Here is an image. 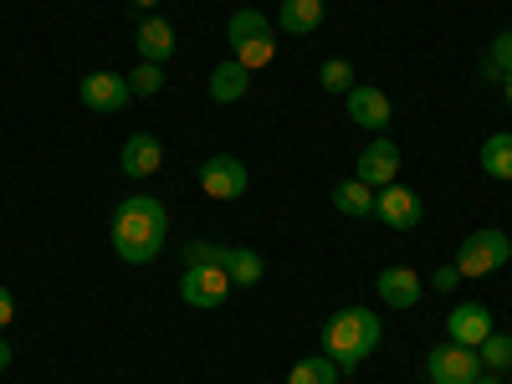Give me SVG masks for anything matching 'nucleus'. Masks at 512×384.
Returning a JSON list of instances; mask_svg holds the SVG:
<instances>
[{
	"instance_id": "1",
	"label": "nucleus",
	"mask_w": 512,
	"mask_h": 384,
	"mask_svg": "<svg viewBox=\"0 0 512 384\" xmlns=\"http://www.w3.org/2000/svg\"><path fill=\"white\" fill-rule=\"evenodd\" d=\"M113 251L123 256L128 267H144L164 251L169 241V210L154 200V195H128L118 210H113Z\"/></svg>"
},
{
	"instance_id": "2",
	"label": "nucleus",
	"mask_w": 512,
	"mask_h": 384,
	"mask_svg": "<svg viewBox=\"0 0 512 384\" xmlns=\"http://www.w3.org/2000/svg\"><path fill=\"white\" fill-rule=\"evenodd\" d=\"M379 313L369 308H338L328 323H323V354L338 364V369H359L374 349H379Z\"/></svg>"
},
{
	"instance_id": "3",
	"label": "nucleus",
	"mask_w": 512,
	"mask_h": 384,
	"mask_svg": "<svg viewBox=\"0 0 512 384\" xmlns=\"http://www.w3.org/2000/svg\"><path fill=\"white\" fill-rule=\"evenodd\" d=\"M226 41H231V57L246 72H262L277 57V31H272V21L262 11H236L226 21Z\"/></svg>"
},
{
	"instance_id": "4",
	"label": "nucleus",
	"mask_w": 512,
	"mask_h": 384,
	"mask_svg": "<svg viewBox=\"0 0 512 384\" xmlns=\"http://www.w3.org/2000/svg\"><path fill=\"white\" fill-rule=\"evenodd\" d=\"M512 262V236L487 226V231H472L461 241V256H456V272L461 277H487V272H502Z\"/></svg>"
},
{
	"instance_id": "5",
	"label": "nucleus",
	"mask_w": 512,
	"mask_h": 384,
	"mask_svg": "<svg viewBox=\"0 0 512 384\" xmlns=\"http://www.w3.org/2000/svg\"><path fill=\"white\" fill-rule=\"evenodd\" d=\"M425 374H431V384H477V374H482V359H477V349H466V344H446L441 349H431L425 354Z\"/></svg>"
},
{
	"instance_id": "6",
	"label": "nucleus",
	"mask_w": 512,
	"mask_h": 384,
	"mask_svg": "<svg viewBox=\"0 0 512 384\" xmlns=\"http://www.w3.org/2000/svg\"><path fill=\"white\" fill-rule=\"evenodd\" d=\"M246 164L236 159V154H210L205 164H200V190L210 195V200H241L246 195Z\"/></svg>"
},
{
	"instance_id": "7",
	"label": "nucleus",
	"mask_w": 512,
	"mask_h": 384,
	"mask_svg": "<svg viewBox=\"0 0 512 384\" xmlns=\"http://www.w3.org/2000/svg\"><path fill=\"white\" fill-rule=\"evenodd\" d=\"M77 98L93 113H123L134 103V88H128V77H118V72H88L77 82Z\"/></svg>"
},
{
	"instance_id": "8",
	"label": "nucleus",
	"mask_w": 512,
	"mask_h": 384,
	"mask_svg": "<svg viewBox=\"0 0 512 384\" xmlns=\"http://www.w3.org/2000/svg\"><path fill=\"white\" fill-rule=\"evenodd\" d=\"M226 292H231L226 267H185V277H180V297L190 308H221Z\"/></svg>"
},
{
	"instance_id": "9",
	"label": "nucleus",
	"mask_w": 512,
	"mask_h": 384,
	"mask_svg": "<svg viewBox=\"0 0 512 384\" xmlns=\"http://www.w3.org/2000/svg\"><path fill=\"white\" fill-rule=\"evenodd\" d=\"M395 175H400V149L379 134V139H374V144L359 154V164H354V180H364L369 190H384V185H395Z\"/></svg>"
},
{
	"instance_id": "10",
	"label": "nucleus",
	"mask_w": 512,
	"mask_h": 384,
	"mask_svg": "<svg viewBox=\"0 0 512 384\" xmlns=\"http://www.w3.org/2000/svg\"><path fill=\"white\" fill-rule=\"evenodd\" d=\"M374 216L390 226V231H415L425 210H420V195H415V190H405V185H384L379 200H374Z\"/></svg>"
},
{
	"instance_id": "11",
	"label": "nucleus",
	"mask_w": 512,
	"mask_h": 384,
	"mask_svg": "<svg viewBox=\"0 0 512 384\" xmlns=\"http://www.w3.org/2000/svg\"><path fill=\"white\" fill-rule=\"evenodd\" d=\"M446 333H451V344L482 349L497 328H492V313H487L482 303H461V308H451V313H446Z\"/></svg>"
},
{
	"instance_id": "12",
	"label": "nucleus",
	"mask_w": 512,
	"mask_h": 384,
	"mask_svg": "<svg viewBox=\"0 0 512 384\" xmlns=\"http://www.w3.org/2000/svg\"><path fill=\"white\" fill-rule=\"evenodd\" d=\"M374 287H379L384 308H415L420 303V272H410V267H384L374 277Z\"/></svg>"
},
{
	"instance_id": "13",
	"label": "nucleus",
	"mask_w": 512,
	"mask_h": 384,
	"mask_svg": "<svg viewBox=\"0 0 512 384\" xmlns=\"http://www.w3.org/2000/svg\"><path fill=\"white\" fill-rule=\"evenodd\" d=\"M349 118L359 128H369V134H384V123H390V98H384L379 88H364V82H354V93H349Z\"/></svg>"
},
{
	"instance_id": "14",
	"label": "nucleus",
	"mask_w": 512,
	"mask_h": 384,
	"mask_svg": "<svg viewBox=\"0 0 512 384\" xmlns=\"http://www.w3.org/2000/svg\"><path fill=\"white\" fill-rule=\"evenodd\" d=\"M159 164H164V149H159L154 134H134V139L123 144V154H118V169H123L128 180H149Z\"/></svg>"
},
{
	"instance_id": "15",
	"label": "nucleus",
	"mask_w": 512,
	"mask_h": 384,
	"mask_svg": "<svg viewBox=\"0 0 512 384\" xmlns=\"http://www.w3.org/2000/svg\"><path fill=\"white\" fill-rule=\"evenodd\" d=\"M134 47H139V57L144 62H169V57H175V26H169L164 16H149L139 31H134Z\"/></svg>"
},
{
	"instance_id": "16",
	"label": "nucleus",
	"mask_w": 512,
	"mask_h": 384,
	"mask_svg": "<svg viewBox=\"0 0 512 384\" xmlns=\"http://www.w3.org/2000/svg\"><path fill=\"white\" fill-rule=\"evenodd\" d=\"M318 26H323V0H282L277 31H287V36H313Z\"/></svg>"
},
{
	"instance_id": "17",
	"label": "nucleus",
	"mask_w": 512,
	"mask_h": 384,
	"mask_svg": "<svg viewBox=\"0 0 512 384\" xmlns=\"http://www.w3.org/2000/svg\"><path fill=\"white\" fill-rule=\"evenodd\" d=\"M246 88H251V72L231 57V62H221L216 72H210V82H205V93L216 98V103H241L246 98Z\"/></svg>"
},
{
	"instance_id": "18",
	"label": "nucleus",
	"mask_w": 512,
	"mask_h": 384,
	"mask_svg": "<svg viewBox=\"0 0 512 384\" xmlns=\"http://www.w3.org/2000/svg\"><path fill=\"white\" fill-rule=\"evenodd\" d=\"M226 277H231V287H256L267 277V262L251 246H231L226 251Z\"/></svg>"
},
{
	"instance_id": "19",
	"label": "nucleus",
	"mask_w": 512,
	"mask_h": 384,
	"mask_svg": "<svg viewBox=\"0 0 512 384\" xmlns=\"http://www.w3.org/2000/svg\"><path fill=\"white\" fill-rule=\"evenodd\" d=\"M374 200H379V190H369L364 180H344V185H333V205L344 210V216H354V221L374 216Z\"/></svg>"
},
{
	"instance_id": "20",
	"label": "nucleus",
	"mask_w": 512,
	"mask_h": 384,
	"mask_svg": "<svg viewBox=\"0 0 512 384\" xmlns=\"http://www.w3.org/2000/svg\"><path fill=\"white\" fill-rule=\"evenodd\" d=\"M477 164H482V175H492V180H512V134H492L482 144Z\"/></svg>"
},
{
	"instance_id": "21",
	"label": "nucleus",
	"mask_w": 512,
	"mask_h": 384,
	"mask_svg": "<svg viewBox=\"0 0 512 384\" xmlns=\"http://www.w3.org/2000/svg\"><path fill=\"white\" fill-rule=\"evenodd\" d=\"M287 384H338V364H333L328 354H318V359H297L292 374H287Z\"/></svg>"
},
{
	"instance_id": "22",
	"label": "nucleus",
	"mask_w": 512,
	"mask_h": 384,
	"mask_svg": "<svg viewBox=\"0 0 512 384\" xmlns=\"http://www.w3.org/2000/svg\"><path fill=\"white\" fill-rule=\"evenodd\" d=\"M477 359H482L487 374H507L512 369V333H492L487 344L477 349Z\"/></svg>"
},
{
	"instance_id": "23",
	"label": "nucleus",
	"mask_w": 512,
	"mask_h": 384,
	"mask_svg": "<svg viewBox=\"0 0 512 384\" xmlns=\"http://www.w3.org/2000/svg\"><path fill=\"white\" fill-rule=\"evenodd\" d=\"M482 77H487V82H507V77H512V31H502V36L492 41V52H487V67H482Z\"/></svg>"
},
{
	"instance_id": "24",
	"label": "nucleus",
	"mask_w": 512,
	"mask_h": 384,
	"mask_svg": "<svg viewBox=\"0 0 512 384\" xmlns=\"http://www.w3.org/2000/svg\"><path fill=\"white\" fill-rule=\"evenodd\" d=\"M318 82H323V93H354V67L344 62V57H328L323 62V72H318Z\"/></svg>"
},
{
	"instance_id": "25",
	"label": "nucleus",
	"mask_w": 512,
	"mask_h": 384,
	"mask_svg": "<svg viewBox=\"0 0 512 384\" xmlns=\"http://www.w3.org/2000/svg\"><path fill=\"white\" fill-rule=\"evenodd\" d=\"M226 251L221 241H190L185 246V267H226Z\"/></svg>"
},
{
	"instance_id": "26",
	"label": "nucleus",
	"mask_w": 512,
	"mask_h": 384,
	"mask_svg": "<svg viewBox=\"0 0 512 384\" xmlns=\"http://www.w3.org/2000/svg\"><path fill=\"white\" fill-rule=\"evenodd\" d=\"M128 88H134V98H154L164 88V67L159 62H139L134 77H128Z\"/></svg>"
},
{
	"instance_id": "27",
	"label": "nucleus",
	"mask_w": 512,
	"mask_h": 384,
	"mask_svg": "<svg viewBox=\"0 0 512 384\" xmlns=\"http://www.w3.org/2000/svg\"><path fill=\"white\" fill-rule=\"evenodd\" d=\"M431 282H436L441 292H456V282H461V272H456V262H451V267H436V272H431Z\"/></svg>"
},
{
	"instance_id": "28",
	"label": "nucleus",
	"mask_w": 512,
	"mask_h": 384,
	"mask_svg": "<svg viewBox=\"0 0 512 384\" xmlns=\"http://www.w3.org/2000/svg\"><path fill=\"white\" fill-rule=\"evenodd\" d=\"M11 318H16V297H11V287H0V333L11 328Z\"/></svg>"
},
{
	"instance_id": "29",
	"label": "nucleus",
	"mask_w": 512,
	"mask_h": 384,
	"mask_svg": "<svg viewBox=\"0 0 512 384\" xmlns=\"http://www.w3.org/2000/svg\"><path fill=\"white\" fill-rule=\"evenodd\" d=\"M0 369H11V344H6V333H0Z\"/></svg>"
},
{
	"instance_id": "30",
	"label": "nucleus",
	"mask_w": 512,
	"mask_h": 384,
	"mask_svg": "<svg viewBox=\"0 0 512 384\" xmlns=\"http://www.w3.org/2000/svg\"><path fill=\"white\" fill-rule=\"evenodd\" d=\"M477 384H502V374H487V369H482V374H477Z\"/></svg>"
},
{
	"instance_id": "31",
	"label": "nucleus",
	"mask_w": 512,
	"mask_h": 384,
	"mask_svg": "<svg viewBox=\"0 0 512 384\" xmlns=\"http://www.w3.org/2000/svg\"><path fill=\"white\" fill-rule=\"evenodd\" d=\"M502 98H507V103H512V77H507V82H502Z\"/></svg>"
},
{
	"instance_id": "32",
	"label": "nucleus",
	"mask_w": 512,
	"mask_h": 384,
	"mask_svg": "<svg viewBox=\"0 0 512 384\" xmlns=\"http://www.w3.org/2000/svg\"><path fill=\"white\" fill-rule=\"evenodd\" d=\"M134 6H144V11H149V6H159V0H134Z\"/></svg>"
}]
</instances>
